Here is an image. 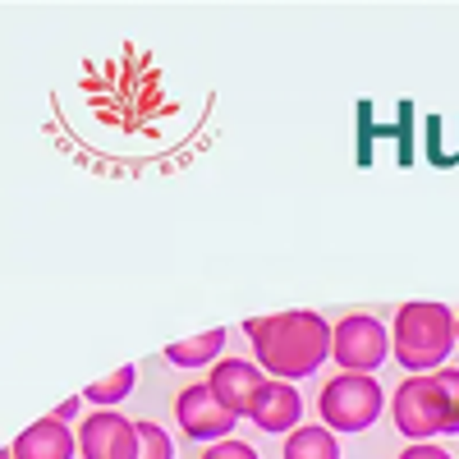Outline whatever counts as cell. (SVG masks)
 <instances>
[{
  "label": "cell",
  "instance_id": "obj_2",
  "mask_svg": "<svg viewBox=\"0 0 459 459\" xmlns=\"http://www.w3.org/2000/svg\"><path fill=\"white\" fill-rule=\"evenodd\" d=\"M391 423L409 441H432L459 432V368H441L428 377H409L395 386Z\"/></svg>",
  "mask_w": 459,
  "mask_h": 459
},
{
  "label": "cell",
  "instance_id": "obj_10",
  "mask_svg": "<svg viewBox=\"0 0 459 459\" xmlns=\"http://www.w3.org/2000/svg\"><path fill=\"white\" fill-rule=\"evenodd\" d=\"M14 459H74L79 455V432H69V423L60 418H37L14 437Z\"/></svg>",
  "mask_w": 459,
  "mask_h": 459
},
{
  "label": "cell",
  "instance_id": "obj_13",
  "mask_svg": "<svg viewBox=\"0 0 459 459\" xmlns=\"http://www.w3.org/2000/svg\"><path fill=\"white\" fill-rule=\"evenodd\" d=\"M134 381H138V368H134V363H125L120 372H110V377L92 381V386L83 391V400H88V404H97V409H115L125 395H134Z\"/></svg>",
  "mask_w": 459,
  "mask_h": 459
},
{
  "label": "cell",
  "instance_id": "obj_7",
  "mask_svg": "<svg viewBox=\"0 0 459 459\" xmlns=\"http://www.w3.org/2000/svg\"><path fill=\"white\" fill-rule=\"evenodd\" d=\"M175 418H179V428L194 437V441H225L230 432H235V423H239V413H230L221 400H216V391L207 386V381H198V386H184L179 395H175Z\"/></svg>",
  "mask_w": 459,
  "mask_h": 459
},
{
  "label": "cell",
  "instance_id": "obj_12",
  "mask_svg": "<svg viewBox=\"0 0 459 459\" xmlns=\"http://www.w3.org/2000/svg\"><path fill=\"white\" fill-rule=\"evenodd\" d=\"M285 459H340V441L326 423L313 428H294L285 437Z\"/></svg>",
  "mask_w": 459,
  "mask_h": 459
},
{
  "label": "cell",
  "instance_id": "obj_6",
  "mask_svg": "<svg viewBox=\"0 0 459 459\" xmlns=\"http://www.w3.org/2000/svg\"><path fill=\"white\" fill-rule=\"evenodd\" d=\"M79 455L83 459H138L143 455V437L138 423L120 409H97L79 423Z\"/></svg>",
  "mask_w": 459,
  "mask_h": 459
},
{
  "label": "cell",
  "instance_id": "obj_14",
  "mask_svg": "<svg viewBox=\"0 0 459 459\" xmlns=\"http://www.w3.org/2000/svg\"><path fill=\"white\" fill-rule=\"evenodd\" d=\"M138 437H143V455H138V459H175V441H170L157 423H147V418H143Z\"/></svg>",
  "mask_w": 459,
  "mask_h": 459
},
{
  "label": "cell",
  "instance_id": "obj_17",
  "mask_svg": "<svg viewBox=\"0 0 459 459\" xmlns=\"http://www.w3.org/2000/svg\"><path fill=\"white\" fill-rule=\"evenodd\" d=\"M79 404H83V395H69L65 404H56V418H60V423H69V418L79 413Z\"/></svg>",
  "mask_w": 459,
  "mask_h": 459
},
{
  "label": "cell",
  "instance_id": "obj_19",
  "mask_svg": "<svg viewBox=\"0 0 459 459\" xmlns=\"http://www.w3.org/2000/svg\"><path fill=\"white\" fill-rule=\"evenodd\" d=\"M5 459H14V450H5Z\"/></svg>",
  "mask_w": 459,
  "mask_h": 459
},
{
  "label": "cell",
  "instance_id": "obj_11",
  "mask_svg": "<svg viewBox=\"0 0 459 459\" xmlns=\"http://www.w3.org/2000/svg\"><path fill=\"white\" fill-rule=\"evenodd\" d=\"M221 350H225V331L212 326V331H203L194 340L166 344V363H175V368H207L212 359H221Z\"/></svg>",
  "mask_w": 459,
  "mask_h": 459
},
{
  "label": "cell",
  "instance_id": "obj_4",
  "mask_svg": "<svg viewBox=\"0 0 459 459\" xmlns=\"http://www.w3.org/2000/svg\"><path fill=\"white\" fill-rule=\"evenodd\" d=\"M317 413L331 432H368L386 413V391L372 372H335L317 395Z\"/></svg>",
  "mask_w": 459,
  "mask_h": 459
},
{
  "label": "cell",
  "instance_id": "obj_9",
  "mask_svg": "<svg viewBox=\"0 0 459 459\" xmlns=\"http://www.w3.org/2000/svg\"><path fill=\"white\" fill-rule=\"evenodd\" d=\"M299 413H303V395L294 391V381H281V377H266L262 391L253 395V409L248 418L262 428V432H294L299 428Z\"/></svg>",
  "mask_w": 459,
  "mask_h": 459
},
{
  "label": "cell",
  "instance_id": "obj_1",
  "mask_svg": "<svg viewBox=\"0 0 459 459\" xmlns=\"http://www.w3.org/2000/svg\"><path fill=\"white\" fill-rule=\"evenodd\" d=\"M244 331L253 340V359L262 363V372L281 377V381L313 377L331 359V335H335V326L322 313H308V308L276 313V317H253V322H244Z\"/></svg>",
  "mask_w": 459,
  "mask_h": 459
},
{
  "label": "cell",
  "instance_id": "obj_8",
  "mask_svg": "<svg viewBox=\"0 0 459 459\" xmlns=\"http://www.w3.org/2000/svg\"><path fill=\"white\" fill-rule=\"evenodd\" d=\"M262 381H266V372H262L257 359H216V363H212V377H207V386L216 391V400H221L230 413L248 418L253 395L262 391Z\"/></svg>",
  "mask_w": 459,
  "mask_h": 459
},
{
  "label": "cell",
  "instance_id": "obj_3",
  "mask_svg": "<svg viewBox=\"0 0 459 459\" xmlns=\"http://www.w3.org/2000/svg\"><path fill=\"white\" fill-rule=\"evenodd\" d=\"M455 313L446 303L413 299L404 308H395V331H391V354L409 377L441 372L450 350H455Z\"/></svg>",
  "mask_w": 459,
  "mask_h": 459
},
{
  "label": "cell",
  "instance_id": "obj_16",
  "mask_svg": "<svg viewBox=\"0 0 459 459\" xmlns=\"http://www.w3.org/2000/svg\"><path fill=\"white\" fill-rule=\"evenodd\" d=\"M400 459H450V450H441L437 441H409L400 450Z\"/></svg>",
  "mask_w": 459,
  "mask_h": 459
},
{
  "label": "cell",
  "instance_id": "obj_15",
  "mask_svg": "<svg viewBox=\"0 0 459 459\" xmlns=\"http://www.w3.org/2000/svg\"><path fill=\"white\" fill-rule=\"evenodd\" d=\"M203 459H257V450L248 441H235V437H225V441H212L203 450Z\"/></svg>",
  "mask_w": 459,
  "mask_h": 459
},
{
  "label": "cell",
  "instance_id": "obj_5",
  "mask_svg": "<svg viewBox=\"0 0 459 459\" xmlns=\"http://www.w3.org/2000/svg\"><path fill=\"white\" fill-rule=\"evenodd\" d=\"M331 359L340 363V372H377L391 359V331L372 313L340 317L335 335H331Z\"/></svg>",
  "mask_w": 459,
  "mask_h": 459
},
{
  "label": "cell",
  "instance_id": "obj_18",
  "mask_svg": "<svg viewBox=\"0 0 459 459\" xmlns=\"http://www.w3.org/2000/svg\"><path fill=\"white\" fill-rule=\"evenodd\" d=\"M455 335H459V313H455Z\"/></svg>",
  "mask_w": 459,
  "mask_h": 459
}]
</instances>
